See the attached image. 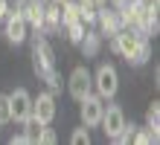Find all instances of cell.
Wrapping results in <instances>:
<instances>
[{"instance_id":"1","label":"cell","mask_w":160,"mask_h":145,"mask_svg":"<svg viewBox=\"0 0 160 145\" xmlns=\"http://www.w3.org/2000/svg\"><path fill=\"white\" fill-rule=\"evenodd\" d=\"M114 50L125 55L128 64H146L148 55H152V46L143 35L137 32V29H117L114 32Z\"/></svg>"},{"instance_id":"2","label":"cell","mask_w":160,"mask_h":145,"mask_svg":"<svg viewBox=\"0 0 160 145\" xmlns=\"http://www.w3.org/2000/svg\"><path fill=\"white\" fill-rule=\"evenodd\" d=\"M93 90L102 99H114L119 90V73L114 64H102L96 73H93Z\"/></svg>"},{"instance_id":"3","label":"cell","mask_w":160,"mask_h":145,"mask_svg":"<svg viewBox=\"0 0 160 145\" xmlns=\"http://www.w3.org/2000/svg\"><path fill=\"white\" fill-rule=\"evenodd\" d=\"M99 125H102V131H105V137L117 142V137H119L122 131H125V125H128V122H125V113H122V108L111 104V108H105V110H102Z\"/></svg>"},{"instance_id":"4","label":"cell","mask_w":160,"mask_h":145,"mask_svg":"<svg viewBox=\"0 0 160 145\" xmlns=\"http://www.w3.org/2000/svg\"><path fill=\"white\" fill-rule=\"evenodd\" d=\"M9 116H12V122H23L32 116V96L23 87L9 93Z\"/></svg>"},{"instance_id":"5","label":"cell","mask_w":160,"mask_h":145,"mask_svg":"<svg viewBox=\"0 0 160 145\" xmlns=\"http://www.w3.org/2000/svg\"><path fill=\"white\" fill-rule=\"evenodd\" d=\"M67 90H70V96L73 99H84L88 93H93V75H90V70L88 67H76V70L70 73V79H67Z\"/></svg>"},{"instance_id":"6","label":"cell","mask_w":160,"mask_h":145,"mask_svg":"<svg viewBox=\"0 0 160 145\" xmlns=\"http://www.w3.org/2000/svg\"><path fill=\"white\" fill-rule=\"evenodd\" d=\"M32 67H35L38 75H47L50 70H55L52 50H50V44H47L44 38H35V44H32Z\"/></svg>"},{"instance_id":"7","label":"cell","mask_w":160,"mask_h":145,"mask_svg":"<svg viewBox=\"0 0 160 145\" xmlns=\"http://www.w3.org/2000/svg\"><path fill=\"white\" fill-rule=\"evenodd\" d=\"M82 102V122H84V128H96L99 119H102V110H105V99L96 93H88Z\"/></svg>"},{"instance_id":"8","label":"cell","mask_w":160,"mask_h":145,"mask_svg":"<svg viewBox=\"0 0 160 145\" xmlns=\"http://www.w3.org/2000/svg\"><path fill=\"white\" fill-rule=\"evenodd\" d=\"M55 96L47 90V93H38L32 99V119H38L41 125H50L52 119H55Z\"/></svg>"},{"instance_id":"9","label":"cell","mask_w":160,"mask_h":145,"mask_svg":"<svg viewBox=\"0 0 160 145\" xmlns=\"http://www.w3.org/2000/svg\"><path fill=\"white\" fill-rule=\"evenodd\" d=\"M26 32H29V23H26L23 12H12L6 17V38L12 44H23L26 41Z\"/></svg>"},{"instance_id":"10","label":"cell","mask_w":160,"mask_h":145,"mask_svg":"<svg viewBox=\"0 0 160 145\" xmlns=\"http://www.w3.org/2000/svg\"><path fill=\"white\" fill-rule=\"evenodd\" d=\"M21 125H26V139H29V142H38V137H41V128H44V125L38 122V119H32V116H29V119H23Z\"/></svg>"},{"instance_id":"11","label":"cell","mask_w":160,"mask_h":145,"mask_svg":"<svg viewBox=\"0 0 160 145\" xmlns=\"http://www.w3.org/2000/svg\"><path fill=\"white\" fill-rule=\"evenodd\" d=\"M146 125L152 131H157V125H160V104H148V110H146Z\"/></svg>"},{"instance_id":"12","label":"cell","mask_w":160,"mask_h":145,"mask_svg":"<svg viewBox=\"0 0 160 145\" xmlns=\"http://www.w3.org/2000/svg\"><path fill=\"white\" fill-rule=\"evenodd\" d=\"M12 122V116H9V93H0V125Z\"/></svg>"},{"instance_id":"13","label":"cell","mask_w":160,"mask_h":145,"mask_svg":"<svg viewBox=\"0 0 160 145\" xmlns=\"http://www.w3.org/2000/svg\"><path fill=\"white\" fill-rule=\"evenodd\" d=\"M70 142H73V145H88V142H90L88 128H76V131H73V137H70Z\"/></svg>"},{"instance_id":"14","label":"cell","mask_w":160,"mask_h":145,"mask_svg":"<svg viewBox=\"0 0 160 145\" xmlns=\"http://www.w3.org/2000/svg\"><path fill=\"white\" fill-rule=\"evenodd\" d=\"M44 79H47V84H50V93H58V90H61V75L55 73V70H50Z\"/></svg>"},{"instance_id":"15","label":"cell","mask_w":160,"mask_h":145,"mask_svg":"<svg viewBox=\"0 0 160 145\" xmlns=\"http://www.w3.org/2000/svg\"><path fill=\"white\" fill-rule=\"evenodd\" d=\"M38 142H44V145H52V142H55V133H52L50 128H41V137H38Z\"/></svg>"},{"instance_id":"16","label":"cell","mask_w":160,"mask_h":145,"mask_svg":"<svg viewBox=\"0 0 160 145\" xmlns=\"http://www.w3.org/2000/svg\"><path fill=\"white\" fill-rule=\"evenodd\" d=\"M12 142H18V145H23V142H29V139H26V133L21 131V133H15V137H12Z\"/></svg>"}]
</instances>
